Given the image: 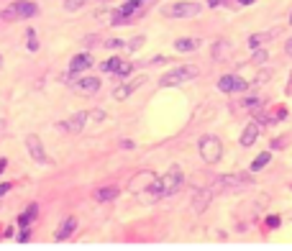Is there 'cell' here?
I'll use <instances>...</instances> for the list:
<instances>
[{
	"label": "cell",
	"instance_id": "obj_17",
	"mask_svg": "<svg viewBox=\"0 0 292 251\" xmlns=\"http://www.w3.org/2000/svg\"><path fill=\"white\" fill-rule=\"evenodd\" d=\"M116 198H118V190L116 187H100V190H95V200L98 202H111Z\"/></svg>",
	"mask_w": 292,
	"mask_h": 251
},
{
	"label": "cell",
	"instance_id": "obj_14",
	"mask_svg": "<svg viewBox=\"0 0 292 251\" xmlns=\"http://www.w3.org/2000/svg\"><path fill=\"white\" fill-rule=\"evenodd\" d=\"M36 213H39V205H36V202H31L28 208L18 215V228H28V226H31V220L36 218Z\"/></svg>",
	"mask_w": 292,
	"mask_h": 251
},
{
	"label": "cell",
	"instance_id": "obj_8",
	"mask_svg": "<svg viewBox=\"0 0 292 251\" xmlns=\"http://www.w3.org/2000/svg\"><path fill=\"white\" fill-rule=\"evenodd\" d=\"M218 90L221 93H241V90H246V80H241L238 75H226L218 80Z\"/></svg>",
	"mask_w": 292,
	"mask_h": 251
},
{
	"label": "cell",
	"instance_id": "obj_35",
	"mask_svg": "<svg viewBox=\"0 0 292 251\" xmlns=\"http://www.w3.org/2000/svg\"><path fill=\"white\" fill-rule=\"evenodd\" d=\"M138 3H149V0H138Z\"/></svg>",
	"mask_w": 292,
	"mask_h": 251
},
{
	"label": "cell",
	"instance_id": "obj_15",
	"mask_svg": "<svg viewBox=\"0 0 292 251\" xmlns=\"http://www.w3.org/2000/svg\"><path fill=\"white\" fill-rule=\"evenodd\" d=\"M256 136H259V126L256 123H249V126L243 128V134H241V146H251L256 141Z\"/></svg>",
	"mask_w": 292,
	"mask_h": 251
},
{
	"label": "cell",
	"instance_id": "obj_25",
	"mask_svg": "<svg viewBox=\"0 0 292 251\" xmlns=\"http://www.w3.org/2000/svg\"><path fill=\"white\" fill-rule=\"evenodd\" d=\"M205 205H208V193H203V195L195 198V208H197V210H203Z\"/></svg>",
	"mask_w": 292,
	"mask_h": 251
},
{
	"label": "cell",
	"instance_id": "obj_30",
	"mask_svg": "<svg viewBox=\"0 0 292 251\" xmlns=\"http://www.w3.org/2000/svg\"><path fill=\"white\" fill-rule=\"evenodd\" d=\"M120 146H123V149H133V141L126 139V141H120Z\"/></svg>",
	"mask_w": 292,
	"mask_h": 251
},
{
	"label": "cell",
	"instance_id": "obj_1",
	"mask_svg": "<svg viewBox=\"0 0 292 251\" xmlns=\"http://www.w3.org/2000/svg\"><path fill=\"white\" fill-rule=\"evenodd\" d=\"M182 172H179V167H172L164 177H159L157 182H154V187H151V200H157V198H169V195H175L177 190L182 187Z\"/></svg>",
	"mask_w": 292,
	"mask_h": 251
},
{
	"label": "cell",
	"instance_id": "obj_4",
	"mask_svg": "<svg viewBox=\"0 0 292 251\" xmlns=\"http://www.w3.org/2000/svg\"><path fill=\"white\" fill-rule=\"evenodd\" d=\"M203 10L200 3H169L162 8V16L164 18H192Z\"/></svg>",
	"mask_w": 292,
	"mask_h": 251
},
{
	"label": "cell",
	"instance_id": "obj_31",
	"mask_svg": "<svg viewBox=\"0 0 292 251\" xmlns=\"http://www.w3.org/2000/svg\"><path fill=\"white\" fill-rule=\"evenodd\" d=\"M241 5H251V3H256V0H238Z\"/></svg>",
	"mask_w": 292,
	"mask_h": 251
},
{
	"label": "cell",
	"instance_id": "obj_22",
	"mask_svg": "<svg viewBox=\"0 0 292 251\" xmlns=\"http://www.w3.org/2000/svg\"><path fill=\"white\" fill-rule=\"evenodd\" d=\"M131 69H133L131 62H120V67L116 69V75H118V77H128V75H131Z\"/></svg>",
	"mask_w": 292,
	"mask_h": 251
},
{
	"label": "cell",
	"instance_id": "obj_26",
	"mask_svg": "<svg viewBox=\"0 0 292 251\" xmlns=\"http://www.w3.org/2000/svg\"><path fill=\"white\" fill-rule=\"evenodd\" d=\"M105 47L108 49H118V47H126V41H123V39H108Z\"/></svg>",
	"mask_w": 292,
	"mask_h": 251
},
{
	"label": "cell",
	"instance_id": "obj_12",
	"mask_svg": "<svg viewBox=\"0 0 292 251\" xmlns=\"http://www.w3.org/2000/svg\"><path fill=\"white\" fill-rule=\"evenodd\" d=\"M74 87H77L80 93H85V95H92V93L100 90V77H80Z\"/></svg>",
	"mask_w": 292,
	"mask_h": 251
},
{
	"label": "cell",
	"instance_id": "obj_23",
	"mask_svg": "<svg viewBox=\"0 0 292 251\" xmlns=\"http://www.w3.org/2000/svg\"><path fill=\"white\" fill-rule=\"evenodd\" d=\"M128 21H131L128 16H123L120 10H116V13H113V18H111V26H123V23H128Z\"/></svg>",
	"mask_w": 292,
	"mask_h": 251
},
{
	"label": "cell",
	"instance_id": "obj_2",
	"mask_svg": "<svg viewBox=\"0 0 292 251\" xmlns=\"http://www.w3.org/2000/svg\"><path fill=\"white\" fill-rule=\"evenodd\" d=\"M200 156H203V161H208V164L221 161V156H223L221 139L218 136H203V139H200Z\"/></svg>",
	"mask_w": 292,
	"mask_h": 251
},
{
	"label": "cell",
	"instance_id": "obj_5",
	"mask_svg": "<svg viewBox=\"0 0 292 251\" xmlns=\"http://www.w3.org/2000/svg\"><path fill=\"white\" fill-rule=\"evenodd\" d=\"M39 13V5L34 3H26V0H18V3H13L3 10V18L5 21H23V18H34Z\"/></svg>",
	"mask_w": 292,
	"mask_h": 251
},
{
	"label": "cell",
	"instance_id": "obj_36",
	"mask_svg": "<svg viewBox=\"0 0 292 251\" xmlns=\"http://www.w3.org/2000/svg\"><path fill=\"white\" fill-rule=\"evenodd\" d=\"M100 3H108V0H100Z\"/></svg>",
	"mask_w": 292,
	"mask_h": 251
},
{
	"label": "cell",
	"instance_id": "obj_9",
	"mask_svg": "<svg viewBox=\"0 0 292 251\" xmlns=\"http://www.w3.org/2000/svg\"><path fill=\"white\" fill-rule=\"evenodd\" d=\"M146 82V77L141 75V77H136V80H131V82H126V85H118L116 90H113V100H126L133 90H138V87H141Z\"/></svg>",
	"mask_w": 292,
	"mask_h": 251
},
{
	"label": "cell",
	"instance_id": "obj_21",
	"mask_svg": "<svg viewBox=\"0 0 292 251\" xmlns=\"http://www.w3.org/2000/svg\"><path fill=\"white\" fill-rule=\"evenodd\" d=\"M85 3H87V0H64V8H67L69 13H74V10H80Z\"/></svg>",
	"mask_w": 292,
	"mask_h": 251
},
{
	"label": "cell",
	"instance_id": "obj_16",
	"mask_svg": "<svg viewBox=\"0 0 292 251\" xmlns=\"http://www.w3.org/2000/svg\"><path fill=\"white\" fill-rule=\"evenodd\" d=\"M197 47H200V41L192 39V36H184V39H177L175 41V49L177 51H195Z\"/></svg>",
	"mask_w": 292,
	"mask_h": 251
},
{
	"label": "cell",
	"instance_id": "obj_32",
	"mask_svg": "<svg viewBox=\"0 0 292 251\" xmlns=\"http://www.w3.org/2000/svg\"><path fill=\"white\" fill-rule=\"evenodd\" d=\"M5 169V159H0V172H3Z\"/></svg>",
	"mask_w": 292,
	"mask_h": 251
},
{
	"label": "cell",
	"instance_id": "obj_18",
	"mask_svg": "<svg viewBox=\"0 0 292 251\" xmlns=\"http://www.w3.org/2000/svg\"><path fill=\"white\" fill-rule=\"evenodd\" d=\"M269 159H272V154L269 151H264V154H259L254 161H251V172H259V169H264L267 164H269Z\"/></svg>",
	"mask_w": 292,
	"mask_h": 251
},
{
	"label": "cell",
	"instance_id": "obj_7",
	"mask_svg": "<svg viewBox=\"0 0 292 251\" xmlns=\"http://www.w3.org/2000/svg\"><path fill=\"white\" fill-rule=\"evenodd\" d=\"M26 146H28V154H31V159L34 161H39V164H49V156H46V151H44V144H41V139L39 136H26Z\"/></svg>",
	"mask_w": 292,
	"mask_h": 251
},
{
	"label": "cell",
	"instance_id": "obj_29",
	"mask_svg": "<svg viewBox=\"0 0 292 251\" xmlns=\"http://www.w3.org/2000/svg\"><path fill=\"white\" fill-rule=\"evenodd\" d=\"M8 190H10V185H8V182H5V185H0V198H3V195L8 193Z\"/></svg>",
	"mask_w": 292,
	"mask_h": 251
},
{
	"label": "cell",
	"instance_id": "obj_10",
	"mask_svg": "<svg viewBox=\"0 0 292 251\" xmlns=\"http://www.w3.org/2000/svg\"><path fill=\"white\" fill-rule=\"evenodd\" d=\"M92 64H95V59H92L90 54H74L72 62H69V72H72V75H80V72H85Z\"/></svg>",
	"mask_w": 292,
	"mask_h": 251
},
{
	"label": "cell",
	"instance_id": "obj_11",
	"mask_svg": "<svg viewBox=\"0 0 292 251\" xmlns=\"http://www.w3.org/2000/svg\"><path fill=\"white\" fill-rule=\"evenodd\" d=\"M87 121H90L87 110H80V113H74V115L69 118V121H64V128L72 131V134H80V131L87 126Z\"/></svg>",
	"mask_w": 292,
	"mask_h": 251
},
{
	"label": "cell",
	"instance_id": "obj_3",
	"mask_svg": "<svg viewBox=\"0 0 292 251\" xmlns=\"http://www.w3.org/2000/svg\"><path fill=\"white\" fill-rule=\"evenodd\" d=\"M195 77H197V67L184 64V67H177V69H172V72H167V75L159 80V85H162V87H172V85L190 82V80H195Z\"/></svg>",
	"mask_w": 292,
	"mask_h": 251
},
{
	"label": "cell",
	"instance_id": "obj_6",
	"mask_svg": "<svg viewBox=\"0 0 292 251\" xmlns=\"http://www.w3.org/2000/svg\"><path fill=\"white\" fill-rule=\"evenodd\" d=\"M157 180H159V177L154 174V172L146 169V172H141V174H136V177H133L131 185H128V190H131L133 195H141V193H146V190H151Z\"/></svg>",
	"mask_w": 292,
	"mask_h": 251
},
{
	"label": "cell",
	"instance_id": "obj_19",
	"mask_svg": "<svg viewBox=\"0 0 292 251\" xmlns=\"http://www.w3.org/2000/svg\"><path fill=\"white\" fill-rule=\"evenodd\" d=\"M118 67H120V59H118V56H111L108 62L100 64V72H116Z\"/></svg>",
	"mask_w": 292,
	"mask_h": 251
},
{
	"label": "cell",
	"instance_id": "obj_34",
	"mask_svg": "<svg viewBox=\"0 0 292 251\" xmlns=\"http://www.w3.org/2000/svg\"><path fill=\"white\" fill-rule=\"evenodd\" d=\"M0 69H3V56H0Z\"/></svg>",
	"mask_w": 292,
	"mask_h": 251
},
{
	"label": "cell",
	"instance_id": "obj_20",
	"mask_svg": "<svg viewBox=\"0 0 292 251\" xmlns=\"http://www.w3.org/2000/svg\"><path fill=\"white\" fill-rule=\"evenodd\" d=\"M87 115H90L95 123H103L105 118H108V113H105V110H100V108H95V110H87Z\"/></svg>",
	"mask_w": 292,
	"mask_h": 251
},
{
	"label": "cell",
	"instance_id": "obj_37",
	"mask_svg": "<svg viewBox=\"0 0 292 251\" xmlns=\"http://www.w3.org/2000/svg\"><path fill=\"white\" fill-rule=\"evenodd\" d=\"M290 21H292V16H290Z\"/></svg>",
	"mask_w": 292,
	"mask_h": 251
},
{
	"label": "cell",
	"instance_id": "obj_33",
	"mask_svg": "<svg viewBox=\"0 0 292 251\" xmlns=\"http://www.w3.org/2000/svg\"><path fill=\"white\" fill-rule=\"evenodd\" d=\"M287 54H292V41H287Z\"/></svg>",
	"mask_w": 292,
	"mask_h": 251
},
{
	"label": "cell",
	"instance_id": "obj_13",
	"mask_svg": "<svg viewBox=\"0 0 292 251\" xmlns=\"http://www.w3.org/2000/svg\"><path fill=\"white\" fill-rule=\"evenodd\" d=\"M74 228H77V220H74V218H67L64 223H61V226L57 228L54 239H57V241H64V239H69V236L74 233Z\"/></svg>",
	"mask_w": 292,
	"mask_h": 251
},
{
	"label": "cell",
	"instance_id": "obj_27",
	"mask_svg": "<svg viewBox=\"0 0 292 251\" xmlns=\"http://www.w3.org/2000/svg\"><path fill=\"white\" fill-rule=\"evenodd\" d=\"M138 47H144V36H136V39L128 44V49H138Z\"/></svg>",
	"mask_w": 292,
	"mask_h": 251
},
{
	"label": "cell",
	"instance_id": "obj_24",
	"mask_svg": "<svg viewBox=\"0 0 292 251\" xmlns=\"http://www.w3.org/2000/svg\"><path fill=\"white\" fill-rule=\"evenodd\" d=\"M28 49H31V51L39 49V39H36V31H34V28H28Z\"/></svg>",
	"mask_w": 292,
	"mask_h": 251
},
{
	"label": "cell",
	"instance_id": "obj_28",
	"mask_svg": "<svg viewBox=\"0 0 292 251\" xmlns=\"http://www.w3.org/2000/svg\"><path fill=\"white\" fill-rule=\"evenodd\" d=\"M28 241V228H23L21 233H18V244H26Z\"/></svg>",
	"mask_w": 292,
	"mask_h": 251
}]
</instances>
